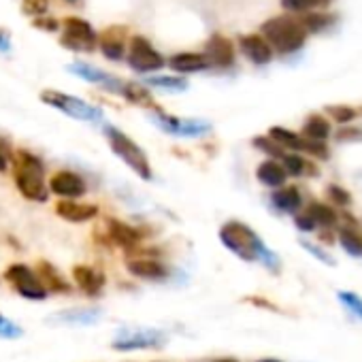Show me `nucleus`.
Returning <instances> with one entry per match:
<instances>
[{
  "label": "nucleus",
  "instance_id": "21",
  "mask_svg": "<svg viewBox=\"0 0 362 362\" xmlns=\"http://www.w3.org/2000/svg\"><path fill=\"white\" fill-rule=\"evenodd\" d=\"M241 52L254 62V64H269L273 58V49L271 45L258 37V35H247L241 39Z\"/></svg>",
  "mask_w": 362,
  "mask_h": 362
},
{
  "label": "nucleus",
  "instance_id": "17",
  "mask_svg": "<svg viewBox=\"0 0 362 362\" xmlns=\"http://www.w3.org/2000/svg\"><path fill=\"white\" fill-rule=\"evenodd\" d=\"M128 271L139 277V279H147V281H162L170 275L168 267L160 260H151V258H136V260H128Z\"/></svg>",
  "mask_w": 362,
  "mask_h": 362
},
{
  "label": "nucleus",
  "instance_id": "18",
  "mask_svg": "<svg viewBox=\"0 0 362 362\" xmlns=\"http://www.w3.org/2000/svg\"><path fill=\"white\" fill-rule=\"evenodd\" d=\"M105 226H107V235H109V239L117 245V247H122V250H132V247H136L139 243H141V235H139V230L136 228H132L130 224H126V222H119V220H107L105 222Z\"/></svg>",
  "mask_w": 362,
  "mask_h": 362
},
{
  "label": "nucleus",
  "instance_id": "39",
  "mask_svg": "<svg viewBox=\"0 0 362 362\" xmlns=\"http://www.w3.org/2000/svg\"><path fill=\"white\" fill-rule=\"evenodd\" d=\"M341 300H343V303H347V305H349V307H351V309H354V311H356V313L362 317V300H360L358 296L343 292V294H341Z\"/></svg>",
  "mask_w": 362,
  "mask_h": 362
},
{
  "label": "nucleus",
  "instance_id": "1",
  "mask_svg": "<svg viewBox=\"0 0 362 362\" xmlns=\"http://www.w3.org/2000/svg\"><path fill=\"white\" fill-rule=\"evenodd\" d=\"M13 179L24 199L35 203L47 201L49 190L45 186V166L35 153L20 149L13 156Z\"/></svg>",
  "mask_w": 362,
  "mask_h": 362
},
{
  "label": "nucleus",
  "instance_id": "27",
  "mask_svg": "<svg viewBox=\"0 0 362 362\" xmlns=\"http://www.w3.org/2000/svg\"><path fill=\"white\" fill-rule=\"evenodd\" d=\"M303 134L307 141H315V143H324L330 136V124L322 117V115H311L305 122Z\"/></svg>",
  "mask_w": 362,
  "mask_h": 362
},
{
  "label": "nucleus",
  "instance_id": "38",
  "mask_svg": "<svg viewBox=\"0 0 362 362\" xmlns=\"http://www.w3.org/2000/svg\"><path fill=\"white\" fill-rule=\"evenodd\" d=\"M328 197H330L337 205H341V207H345V205L349 203V194H347L343 188H339V186H330V188H328Z\"/></svg>",
  "mask_w": 362,
  "mask_h": 362
},
{
  "label": "nucleus",
  "instance_id": "4",
  "mask_svg": "<svg viewBox=\"0 0 362 362\" xmlns=\"http://www.w3.org/2000/svg\"><path fill=\"white\" fill-rule=\"evenodd\" d=\"M105 134H107V141H109L113 153H115L122 162H126L141 179L151 181L153 173H151V164H149L145 151H143L128 134H124L122 130H117V128H113V126H105Z\"/></svg>",
  "mask_w": 362,
  "mask_h": 362
},
{
  "label": "nucleus",
  "instance_id": "8",
  "mask_svg": "<svg viewBox=\"0 0 362 362\" xmlns=\"http://www.w3.org/2000/svg\"><path fill=\"white\" fill-rule=\"evenodd\" d=\"M62 45L73 52H92L96 45L94 28L81 18H66L64 20V35Z\"/></svg>",
  "mask_w": 362,
  "mask_h": 362
},
{
  "label": "nucleus",
  "instance_id": "31",
  "mask_svg": "<svg viewBox=\"0 0 362 362\" xmlns=\"http://www.w3.org/2000/svg\"><path fill=\"white\" fill-rule=\"evenodd\" d=\"M149 86L168 90V92H184L188 90V81L186 79H179V77H149L147 79Z\"/></svg>",
  "mask_w": 362,
  "mask_h": 362
},
{
  "label": "nucleus",
  "instance_id": "35",
  "mask_svg": "<svg viewBox=\"0 0 362 362\" xmlns=\"http://www.w3.org/2000/svg\"><path fill=\"white\" fill-rule=\"evenodd\" d=\"M22 334H24V330L13 320H9L7 315L0 313V337L3 339H18Z\"/></svg>",
  "mask_w": 362,
  "mask_h": 362
},
{
  "label": "nucleus",
  "instance_id": "41",
  "mask_svg": "<svg viewBox=\"0 0 362 362\" xmlns=\"http://www.w3.org/2000/svg\"><path fill=\"white\" fill-rule=\"evenodd\" d=\"M35 24H37L39 28H43V30H49V33H52V30H58V22H56V20H43V18H39Z\"/></svg>",
  "mask_w": 362,
  "mask_h": 362
},
{
  "label": "nucleus",
  "instance_id": "37",
  "mask_svg": "<svg viewBox=\"0 0 362 362\" xmlns=\"http://www.w3.org/2000/svg\"><path fill=\"white\" fill-rule=\"evenodd\" d=\"M47 7V0H24V11L28 16H45Z\"/></svg>",
  "mask_w": 362,
  "mask_h": 362
},
{
  "label": "nucleus",
  "instance_id": "9",
  "mask_svg": "<svg viewBox=\"0 0 362 362\" xmlns=\"http://www.w3.org/2000/svg\"><path fill=\"white\" fill-rule=\"evenodd\" d=\"M128 62L139 73H153L164 66V58L151 47V43L143 37H134L130 43Z\"/></svg>",
  "mask_w": 362,
  "mask_h": 362
},
{
  "label": "nucleus",
  "instance_id": "13",
  "mask_svg": "<svg viewBox=\"0 0 362 362\" xmlns=\"http://www.w3.org/2000/svg\"><path fill=\"white\" fill-rule=\"evenodd\" d=\"M73 279H75L77 288L88 296H98L107 284L105 273L94 267H88V264H77L73 269Z\"/></svg>",
  "mask_w": 362,
  "mask_h": 362
},
{
  "label": "nucleus",
  "instance_id": "45",
  "mask_svg": "<svg viewBox=\"0 0 362 362\" xmlns=\"http://www.w3.org/2000/svg\"><path fill=\"white\" fill-rule=\"evenodd\" d=\"M260 362H281V360H275V358H264V360H260Z\"/></svg>",
  "mask_w": 362,
  "mask_h": 362
},
{
  "label": "nucleus",
  "instance_id": "46",
  "mask_svg": "<svg viewBox=\"0 0 362 362\" xmlns=\"http://www.w3.org/2000/svg\"><path fill=\"white\" fill-rule=\"evenodd\" d=\"M64 3H71V5H75V3H77V0H64Z\"/></svg>",
  "mask_w": 362,
  "mask_h": 362
},
{
  "label": "nucleus",
  "instance_id": "10",
  "mask_svg": "<svg viewBox=\"0 0 362 362\" xmlns=\"http://www.w3.org/2000/svg\"><path fill=\"white\" fill-rule=\"evenodd\" d=\"M153 124H158L164 132L177 134V136H201V134L209 132V128H211L203 119H181V117L166 115L162 111H156Z\"/></svg>",
  "mask_w": 362,
  "mask_h": 362
},
{
  "label": "nucleus",
  "instance_id": "14",
  "mask_svg": "<svg viewBox=\"0 0 362 362\" xmlns=\"http://www.w3.org/2000/svg\"><path fill=\"white\" fill-rule=\"evenodd\" d=\"M207 62L214 64V66H220V69H226V66H233L235 64V47L233 43L222 37V35H214L209 41H207Z\"/></svg>",
  "mask_w": 362,
  "mask_h": 362
},
{
  "label": "nucleus",
  "instance_id": "11",
  "mask_svg": "<svg viewBox=\"0 0 362 362\" xmlns=\"http://www.w3.org/2000/svg\"><path fill=\"white\" fill-rule=\"evenodd\" d=\"M49 192L62 197L64 201H75L86 194V181L73 170H58L49 179Z\"/></svg>",
  "mask_w": 362,
  "mask_h": 362
},
{
  "label": "nucleus",
  "instance_id": "36",
  "mask_svg": "<svg viewBox=\"0 0 362 362\" xmlns=\"http://www.w3.org/2000/svg\"><path fill=\"white\" fill-rule=\"evenodd\" d=\"M332 117H334V122H339V124H347V122H351L354 117H356V111L351 109V107H345V105H334V107H328L326 109Z\"/></svg>",
  "mask_w": 362,
  "mask_h": 362
},
{
  "label": "nucleus",
  "instance_id": "40",
  "mask_svg": "<svg viewBox=\"0 0 362 362\" xmlns=\"http://www.w3.org/2000/svg\"><path fill=\"white\" fill-rule=\"evenodd\" d=\"M9 149H7V145L3 143V139H0V173H5L7 170V166H9Z\"/></svg>",
  "mask_w": 362,
  "mask_h": 362
},
{
  "label": "nucleus",
  "instance_id": "20",
  "mask_svg": "<svg viewBox=\"0 0 362 362\" xmlns=\"http://www.w3.org/2000/svg\"><path fill=\"white\" fill-rule=\"evenodd\" d=\"M37 279L41 281V286L45 288V292L49 294V292H60V294H66L69 290H71V284L60 275V271L52 264V262H47V260H41L39 264H37Z\"/></svg>",
  "mask_w": 362,
  "mask_h": 362
},
{
  "label": "nucleus",
  "instance_id": "6",
  "mask_svg": "<svg viewBox=\"0 0 362 362\" xmlns=\"http://www.w3.org/2000/svg\"><path fill=\"white\" fill-rule=\"evenodd\" d=\"M164 343H166V332H162V330L128 328L115 337L111 347L117 351H134V349H147V347H162Z\"/></svg>",
  "mask_w": 362,
  "mask_h": 362
},
{
  "label": "nucleus",
  "instance_id": "22",
  "mask_svg": "<svg viewBox=\"0 0 362 362\" xmlns=\"http://www.w3.org/2000/svg\"><path fill=\"white\" fill-rule=\"evenodd\" d=\"M256 177H258V181L260 184H264V186H269V188H281L284 184H286V170H284V166L279 164V162H275V160H264L260 166H258V170H256Z\"/></svg>",
  "mask_w": 362,
  "mask_h": 362
},
{
  "label": "nucleus",
  "instance_id": "30",
  "mask_svg": "<svg viewBox=\"0 0 362 362\" xmlns=\"http://www.w3.org/2000/svg\"><path fill=\"white\" fill-rule=\"evenodd\" d=\"M332 0H281V7L292 13H305L311 9H322L328 7Z\"/></svg>",
  "mask_w": 362,
  "mask_h": 362
},
{
  "label": "nucleus",
  "instance_id": "16",
  "mask_svg": "<svg viewBox=\"0 0 362 362\" xmlns=\"http://www.w3.org/2000/svg\"><path fill=\"white\" fill-rule=\"evenodd\" d=\"M69 71L75 73V75H79L81 79H86V81H90V83L103 86V88L109 90V92H122V86H124V83H122L119 79H115L113 75H109V73H105V71H100V69H96V66L86 64V62L71 64Z\"/></svg>",
  "mask_w": 362,
  "mask_h": 362
},
{
  "label": "nucleus",
  "instance_id": "29",
  "mask_svg": "<svg viewBox=\"0 0 362 362\" xmlns=\"http://www.w3.org/2000/svg\"><path fill=\"white\" fill-rule=\"evenodd\" d=\"M126 100L134 103V105H141V107H153V100L149 96V92L139 86V83H124L122 86V92H119Z\"/></svg>",
  "mask_w": 362,
  "mask_h": 362
},
{
  "label": "nucleus",
  "instance_id": "33",
  "mask_svg": "<svg viewBox=\"0 0 362 362\" xmlns=\"http://www.w3.org/2000/svg\"><path fill=\"white\" fill-rule=\"evenodd\" d=\"M284 170H286V175H303V170L307 168V162L300 158V156H296V153H286L284 158Z\"/></svg>",
  "mask_w": 362,
  "mask_h": 362
},
{
  "label": "nucleus",
  "instance_id": "19",
  "mask_svg": "<svg viewBox=\"0 0 362 362\" xmlns=\"http://www.w3.org/2000/svg\"><path fill=\"white\" fill-rule=\"evenodd\" d=\"M56 214L66 222L81 224V222L94 220L98 216V207L96 205H83V203H77V201H60L56 205Z\"/></svg>",
  "mask_w": 362,
  "mask_h": 362
},
{
  "label": "nucleus",
  "instance_id": "23",
  "mask_svg": "<svg viewBox=\"0 0 362 362\" xmlns=\"http://www.w3.org/2000/svg\"><path fill=\"white\" fill-rule=\"evenodd\" d=\"M168 64L177 73H199V71H205L209 66V62L203 54H190V52L173 56Z\"/></svg>",
  "mask_w": 362,
  "mask_h": 362
},
{
  "label": "nucleus",
  "instance_id": "26",
  "mask_svg": "<svg viewBox=\"0 0 362 362\" xmlns=\"http://www.w3.org/2000/svg\"><path fill=\"white\" fill-rule=\"evenodd\" d=\"M345 220H347V226H343L341 228V233H339V241H341V245H343V250L347 252V254H351V256H360L362 254V235H360V230H358V226H356V220L351 218H347L345 216Z\"/></svg>",
  "mask_w": 362,
  "mask_h": 362
},
{
  "label": "nucleus",
  "instance_id": "15",
  "mask_svg": "<svg viewBox=\"0 0 362 362\" xmlns=\"http://www.w3.org/2000/svg\"><path fill=\"white\" fill-rule=\"evenodd\" d=\"M100 320H103L100 309H64L47 317V322L60 326H92Z\"/></svg>",
  "mask_w": 362,
  "mask_h": 362
},
{
  "label": "nucleus",
  "instance_id": "24",
  "mask_svg": "<svg viewBox=\"0 0 362 362\" xmlns=\"http://www.w3.org/2000/svg\"><path fill=\"white\" fill-rule=\"evenodd\" d=\"M271 201H273V205L279 209V211H284V214H296L298 209H300V192H298V188H294V186H281L279 190H275L273 192V197H271Z\"/></svg>",
  "mask_w": 362,
  "mask_h": 362
},
{
  "label": "nucleus",
  "instance_id": "3",
  "mask_svg": "<svg viewBox=\"0 0 362 362\" xmlns=\"http://www.w3.org/2000/svg\"><path fill=\"white\" fill-rule=\"evenodd\" d=\"M262 39L271 45V49H277L279 54H292L298 52L305 45L307 33L300 26L298 20L279 16L271 18L262 24Z\"/></svg>",
  "mask_w": 362,
  "mask_h": 362
},
{
  "label": "nucleus",
  "instance_id": "34",
  "mask_svg": "<svg viewBox=\"0 0 362 362\" xmlns=\"http://www.w3.org/2000/svg\"><path fill=\"white\" fill-rule=\"evenodd\" d=\"M254 145H256L258 149H262L264 153H269V156H275V158H284V156H286L284 147H279L271 136H269V139H267V136H256V139H254Z\"/></svg>",
  "mask_w": 362,
  "mask_h": 362
},
{
  "label": "nucleus",
  "instance_id": "12",
  "mask_svg": "<svg viewBox=\"0 0 362 362\" xmlns=\"http://www.w3.org/2000/svg\"><path fill=\"white\" fill-rule=\"evenodd\" d=\"M337 224V214L328 205L322 203H311L303 214L296 216V226L300 230H313L317 226L322 228H332Z\"/></svg>",
  "mask_w": 362,
  "mask_h": 362
},
{
  "label": "nucleus",
  "instance_id": "7",
  "mask_svg": "<svg viewBox=\"0 0 362 362\" xmlns=\"http://www.w3.org/2000/svg\"><path fill=\"white\" fill-rule=\"evenodd\" d=\"M5 277L16 288V292L22 294L24 298H28V300H43V298H47L45 288L41 286V281L37 279V273L30 267L20 264V262L18 264H11L7 269Z\"/></svg>",
  "mask_w": 362,
  "mask_h": 362
},
{
  "label": "nucleus",
  "instance_id": "28",
  "mask_svg": "<svg viewBox=\"0 0 362 362\" xmlns=\"http://www.w3.org/2000/svg\"><path fill=\"white\" fill-rule=\"evenodd\" d=\"M332 22H334V16L324 13V11H313V13H309V16H305L300 20V26L305 28V33H322Z\"/></svg>",
  "mask_w": 362,
  "mask_h": 362
},
{
  "label": "nucleus",
  "instance_id": "32",
  "mask_svg": "<svg viewBox=\"0 0 362 362\" xmlns=\"http://www.w3.org/2000/svg\"><path fill=\"white\" fill-rule=\"evenodd\" d=\"M100 52L109 60H122L124 58V41L115 39V37H105L103 43H100Z\"/></svg>",
  "mask_w": 362,
  "mask_h": 362
},
{
  "label": "nucleus",
  "instance_id": "44",
  "mask_svg": "<svg viewBox=\"0 0 362 362\" xmlns=\"http://www.w3.org/2000/svg\"><path fill=\"white\" fill-rule=\"evenodd\" d=\"M216 362H239V360H235V358H222V360H216Z\"/></svg>",
  "mask_w": 362,
  "mask_h": 362
},
{
  "label": "nucleus",
  "instance_id": "5",
  "mask_svg": "<svg viewBox=\"0 0 362 362\" xmlns=\"http://www.w3.org/2000/svg\"><path fill=\"white\" fill-rule=\"evenodd\" d=\"M41 100L75 119H81V122H100L103 119V111L77 96H71V94H64V92H56V90H45L41 94Z\"/></svg>",
  "mask_w": 362,
  "mask_h": 362
},
{
  "label": "nucleus",
  "instance_id": "42",
  "mask_svg": "<svg viewBox=\"0 0 362 362\" xmlns=\"http://www.w3.org/2000/svg\"><path fill=\"white\" fill-rule=\"evenodd\" d=\"M11 49V41L9 35L5 30H0V52H9Z\"/></svg>",
  "mask_w": 362,
  "mask_h": 362
},
{
  "label": "nucleus",
  "instance_id": "25",
  "mask_svg": "<svg viewBox=\"0 0 362 362\" xmlns=\"http://www.w3.org/2000/svg\"><path fill=\"white\" fill-rule=\"evenodd\" d=\"M279 147H288V149H294V151H307L309 149V141L288 128H281V126H275L271 128V134H269Z\"/></svg>",
  "mask_w": 362,
  "mask_h": 362
},
{
  "label": "nucleus",
  "instance_id": "43",
  "mask_svg": "<svg viewBox=\"0 0 362 362\" xmlns=\"http://www.w3.org/2000/svg\"><path fill=\"white\" fill-rule=\"evenodd\" d=\"M337 136H339L341 141H345L347 136H351V139H354V136H358V139H360V136H362V132H360L358 128H351V130L347 128V130H341V132H339Z\"/></svg>",
  "mask_w": 362,
  "mask_h": 362
},
{
  "label": "nucleus",
  "instance_id": "2",
  "mask_svg": "<svg viewBox=\"0 0 362 362\" xmlns=\"http://www.w3.org/2000/svg\"><path fill=\"white\" fill-rule=\"evenodd\" d=\"M220 239L233 254H237L239 258H243L247 262L267 260V256H269L260 237L243 222H226L220 228Z\"/></svg>",
  "mask_w": 362,
  "mask_h": 362
}]
</instances>
